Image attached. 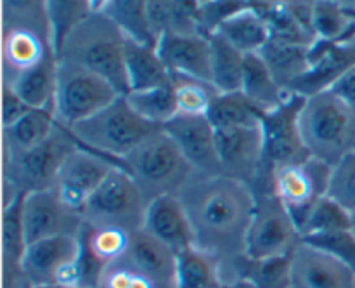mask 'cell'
I'll return each instance as SVG.
<instances>
[{"mask_svg": "<svg viewBox=\"0 0 355 288\" xmlns=\"http://www.w3.org/2000/svg\"><path fill=\"white\" fill-rule=\"evenodd\" d=\"M194 235V246L217 257L227 283L232 262L245 255L255 194L248 184L225 176L193 172L179 191Z\"/></svg>", "mask_w": 355, "mask_h": 288, "instance_id": "cell-1", "label": "cell"}, {"mask_svg": "<svg viewBox=\"0 0 355 288\" xmlns=\"http://www.w3.org/2000/svg\"><path fill=\"white\" fill-rule=\"evenodd\" d=\"M2 83L10 85L19 76L58 58L52 44L47 7L40 0L2 2Z\"/></svg>", "mask_w": 355, "mask_h": 288, "instance_id": "cell-2", "label": "cell"}, {"mask_svg": "<svg viewBox=\"0 0 355 288\" xmlns=\"http://www.w3.org/2000/svg\"><path fill=\"white\" fill-rule=\"evenodd\" d=\"M125 44L127 38L120 28L99 9V2H94V10L66 38L58 59L83 66L127 96Z\"/></svg>", "mask_w": 355, "mask_h": 288, "instance_id": "cell-3", "label": "cell"}, {"mask_svg": "<svg viewBox=\"0 0 355 288\" xmlns=\"http://www.w3.org/2000/svg\"><path fill=\"white\" fill-rule=\"evenodd\" d=\"M298 128L309 155L331 167L355 149V111L333 90L305 99Z\"/></svg>", "mask_w": 355, "mask_h": 288, "instance_id": "cell-4", "label": "cell"}, {"mask_svg": "<svg viewBox=\"0 0 355 288\" xmlns=\"http://www.w3.org/2000/svg\"><path fill=\"white\" fill-rule=\"evenodd\" d=\"M159 130L163 127L149 124L135 113L127 96H118L99 113L69 128L82 148L99 153L118 165L132 149Z\"/></svg>", "mask_w": 355, "mask_h": 288, "instance_id": "cell-5", "label": "cell"}, {"mask_svg": "<svg viewBox=\"0 0 355 288\" xmlns=\"http://www.w3.org/2000/svg\"><path fill=\"white\" fill-rule=\"evenodd\" d=\"M120 165L135 180L148 203L166 194L177 196L194 172L179 146L165 130L144 139L121 160Z\"/></svg>", "mask_w": 355, "mask_h": 288, "instance_id": "cell-6", "label": "cell"}, {"mask_svg": "<svg viewBox=\"0 0 355 288\" xmlns=\"http://www.w3.org/2000/svg\"><path fill=\"white\" fill-rule=\"evenodd\" d=\"M80 146L68 128L58 127L47 141L16 156L3 158V205L19 194L52 189L59 169L69 153Z\"/></svg>", "mask_w": 355, "mask_h": 288, "instance_id": "cell-7", "label": "cell"}, {"mask_svg": "<svg viewBox=\"0 0 355 288\" xmlns=\"http://www.w3.org/2000/svg\"><path fill=\"white\" fill-rule=\"evenodd\" d=\"M118 92L110 82L71 61L58 59L54 113L61 127L73 128L113 103Z\"/></svg>", "mask_w": 355, "mask_h": 288, "instance_id": "cell-8", "label": "cell"}, {"mask_svg": "<svg viewBox=\"0 0 355 288\" xmlns=\"http://www.w3.org/2000/svg\"><path fill=\"white\" fill-rule=\"evenodd\" d=\"M146 208L148 201L135 180L123 167L116 165L87 201L82 217L85 224L96 228L114 226L137 232L144 224Z\"/></svg>", "mask_w": 355, "mask_h": 288, "instance_id": "cell-9", "label": "cell"}, {"mask_svg": "<svg viewBox=\"0 0 355 288\" xmlns=\"http://www.w3.org/2000/svg\"><path fill=\"white\" fill-rule=\"evenodd\" d=\"M300 242L297 224L276 193H257L245 255L250 259L290 255Z\"/></svg>", "mask_w": 355, "mask_h": 288, "instance_id": "cell-10", "label": "cell"}, {"mask_svg": "<svg viewBox=\"0 0 355 288\" xmlns=\"http://www.w3.org/2000/svg\"><path fill=\"white\" fill-rule=\"evenodd\" d=\"M333 167L315 158L288 163L274 169V193L293 217L297 229L304 224L311 208L328 196Z\"/></svg>", "mask_w": 355, "mask_h": 288, "instance_id": "cell-11", "label": "cell"}, {"mask_svg": "<svg viewBox=\"0 0 355 288\" xmlns=\"http://www.w3.org/2000/svg\"><path fill=\"white\" fill-rule=\"evenodd\" d=\"M304 104L305 97L290 94L276 110L262 113L260 121H262L263 142H266L263 169L274 172L276 167L311 158L298 128V117Z\"/></svg>", "mask_w": 355, "mask_h": 288, "instance_id": "cell-12", "label": "cell"}, {"mask_svg": "<svg viewBox=\"0 0 355 288\" xmlns=\"http://www.w3.org/2000/svg\"><path fill=\"white\" fill-rule=\"evenodd\" d=\"M21 219L28 245L55 236H78L85 224L82 212L68 207L54 189L24 194Z\"/></svg>", "mask_w": 355, "mask_h": 288, "instance_id": "cell-13", "label": "cell"}, {"mask_svg": "<svg viewBox=\"0 0 355 288\" xmlns=\"http://www.w3.org/2000/svg\"><path fill=\"white\" fill-rule=\"evenodd\" d=\"M116 165L113 160L78 146L62 162L52 189L68 207L82 212L90 196Z\"/></svg>", "mask_w": 355, "mask_h": 288, "instance_id": "cell-14", "label": "cell"}, {"mask_svg": "<svg viewBox=\"0 0 355 288\" xmlns=\"http://www.w3.org/2000/svg\"><path fill=\"white\" fill-rule=\"evenodd\" d=\"M222 176L241 180L250 187L259 179L266 158L262 121L255 127L215 132Z\"/></svg>", "mask_w": 355, "mask_h": 288, "instance_id": "cell-15", "label": "cell"}, {"mask_svg": "<svg viewBox=\"0 0 355 288\" xmlns=\"http://www.w3.org/2000/svg\"><path fill=\"white\" fill-rule=\"evenodd\" d=\"M311 65L309 69L291 85L288 94L312 97L315 94L331 90L340 78L355 68V40L352 42H324L315 40L309 51Z\"/></svg>", "mask_w": 355, "mask_h": 288, "instance_id": "cell-16", "label": "cell"}, {"mask_svg": "<svg viewBox=\"0 0 355 288\" xmlns=\"http://www.w3.org/2000/svg\"><path fill=\"white\" fill-rule=\"evenodd\" d=\"M163 130L179 146L180 153L194 172L203 176H222L217 137L208 117L177 115L163 127Z\"/></svg>", "mask_w": 355, "mask_h": 288, "instance_id": "cell-17", "label": "cell"}, {"mask_svg": "<svg viewBox=\"0 0 355 288\" xmlns=\"http://www.w3.org/2000/svg\"><path fill=\"white\" fill-rule=\"evenodd\" d=\"M291 288H355V271L300 242L291 252Z\"/></svg>", "mask_w": 355, "mask_h": 288, "instance_id": "cell-18", "label": "cell"}, {"mask_svg": "<svg viewBox=\"0 0 355 288\" xmlns=\"http://www.w3.org/2000/svg\"><path fill=\"white\" fill-rule=\"evenodd\" d=\"M156 51L170 73L211 83V45L207 35H163Z\"/></svg>", "mask_w": 355, "mask_h": 288, "instance_id": "cell-19", "label": "cell"}, {"mask_svg": "<svg viewBox=\"0 0 355 288\" xmlns=\"http://www.w3.org/2000/svg\"><path fill=\"white\" fill-rule=\"evenodd\" d=\"M80 252L78 236H55L26 246L23 257V274L30 287L51 288L58 274Z\"/></svg>", "mask_w": 355, "mask_h": 288, "instance_id": "cell-20", "label": "cell"}, {"mask_svg": "<svg viewBox=\"0 0 355 288\" xmlns=\"http://www.w3.org/2000/svg\"><path fill=\"white\" fill-rule=\"evenodd\" d=\"M142 229L175 253L194 245L193 228L175 194H166L149 201Z\"/></svg>", "mask_w": 355, "mask_h": 288, "instance_id": "cell-21", "label": "cell"}, {"mask_svg": "<svg viewBox=\"0 0 355 288\" xmlns=\"http://www.w3.org/2000/svg\"><path fill=\"white\" fill-rule=\"evenodd\" d=\"M24 194H19L3 205L2 210V274L3 288H30L23 274V257L26 252V238H24L23 208Z\"/></svg>", "mask_w": 355, "mask_h": 288, "instance_id": "cell-22", "label": "cell"}, {"mask_svg": "<svg viewBox=\"0 0 355 288\" xmlns=\"http://www.w3.org/2000/svg\"><path fill=\"white\" fill-rule=\"evenodd\" d=\"M215 33L224 37L245 56L259 54L270 40L269 24L260 10L259 2H246L243 9L225 19Z\"/></svg>", "mask_w": 355, "mask_h": 288, "instance_id": "cell-23", "label": "cell"}, {"mask_svg": "<svg viewBox=\"0 0 355 288\" xmlns=\"http://www.w3.org/2000/svg\"><path fill=\"white\" fill-rule=\"evenodd\" d=\"M127 259L141 273L148 274L153 280L166 288H175V260L177 253L151 235L139 229L132 236V245Z\"/></svg>", "mask_w": 355, "mask_h": 288, "instance_id": "cell-24", "label": "cell"}, {"mask_svg": "<svg viewBox=\"0 0 355 288\" xmlns=\"http://www.w3.org/2000/svg\"><path fill=\"white\" fill-rule=\"evenodd\" d=\"M125 71L128 94L144 92L172 83V75L158 56L156 47L137 44L128 38L125 44Z\"/></svg>", "mask_w": 355, "mask_h": 288, "instance_id": "cell-25", "label": "cell"}, {"mask_svg": "<svg viewBox=\"0 0 355 288\" xmlns=\"http://www.w3.org/2000/svg\"><path fill=\"white\" fill-rule=\"evenodd\" d=\"M55 127H58V120H55L54 106L45 108V110H31L14 125L2 128L3 158L37 148L38 144L51 137Z\"/></svg>", "mask_w": 355, "mask_h": 288, "instance_id": "cell-26", "label": "cell"}, {"mask_svg": "<svg viewBox=\"0 0 355 288\" xmlns=\"http://www.w3.org/2000/svg\"><path fill=\"white\" fill-rule=\"evenodd\" d=\"M236 280L246 281L253 288H291V253L269 259L241 255L232 262L227 283Z\"/></svg>", "mask_w": 355, "mask_h": 288, "instance_id": "cell-27", "label": "cell"}, {"mask_svg": "<svg viewBox=\"0 0 355 288\" xmlns=\"http://www.w3.org/2000/svg\"><path fill=\"white\" fill-rule=\"evenodd\" d=\"M222 264L211 253L189 246L177 253L175 288H222Z\"/></svg>", "mask_w": 355, "mask_h": 288, "instance_id": "cell-28", "label": "cell"}, {"mask_svg": "<svg viewBox=\"0 0 355 288\" xmlns=\"http://www.w3.org/2000/svg\"><path fill=\"white\" fill-rule=\"evenodd\" d=\"M198 3L186 0H148V16L156 40L163 35H196Z\"/></svg>", "mask_w": 355, "mask_h": 288, "instance_id": "cell-29", "label": "cell"}, {"mask_svg": "<svg viewBox=\"0 0 355 288\" xmlns=\"http://www.w3.org/2000/svg\"><path fill=\"white\" fill-rule=\"evenodd\" d=\"M309 51L311 47L307 45L286 44V42L270 38L266 47L259 52V56L263 59L281 89L284 92H290L291 85L309 69V65H311Z\"/></svg>", "mask_w": 355, "mask_h": 288, "instance_id": "cell-30", "label": "cell"}, {"mask_svg": "<svg viewBox=\"0 0 355 288\" xmlns=\"http://www.w3.org/2000/svg\"><path fill=\"white\" fill-rule=\"evenodd\" d=\"M312 31L315 40L336 44L355 40V2L314 0Z\"/></svg>", "mask_w": 355, "mask_h": 288, "instance_id": "cell-31", "label": "cell"}, {"mask_svg": "<svg viewBox=\"0 0 355 288\" xmlns=\"http://www.w3.org/2000/svg\"><path fill=\"white\" fill-rule=\"evenodd\" d=\"M241 92L260 113L276 110L290 96L274 80L272 73L269 71L259 54L245 56V75H243Z\"/></svg>", "mask_w": 355, "mask_h": 288, "instance_id": "cell-32", "label": "cell"}, {"mask_svg": "<svg viewBox=\"0 0 355 288\" xmlns=\"http://www.w3.org/2000/svg\"><path fill=\"white\" fill-rule=\"evenodd\" d=\"M99 9L120 28L125 38L156 47L148 16V0H99Z\"/></svg>", "mask_w": 355, "mask_h": 288, "instance_id": "cell-33", "label": "cell"}, {"mask_svg": "<svg viewBox=\"0 0 355 288\" xmlns=\"http://www.w3.org/2000/svg\"><path fill=\"white\" fill-rule=\"evenodd\" d=\"M211 85L218 94L241 92L245 75V54L232 47L218 33L210 35Z\"/></svg>", "mask_w": 355, "mask_h": 288, "instance_id": "cell-34", "label": "cell"}, {"mask_svg": "<svg viewBox=\"0 0 355 288\" xmlns=\"http://www.w3.org/2000/svg\"><path fill=\"white\" fill-rule=\"evenodd\" d=\"M207 117L215 132H225L260 125L262 113L246 99L245 94L232 92L218 94Z\"/></svg>", "mask_w": 355, "mask_h": 288, "instance_id": "cell-35", "label": "cell"}, {"mask_svg": "<svg viewBox=\"0 0 355 288\" xmlns=\"http://www.w3.org/2000/svg\"><path fill=\"white\" fill-rule=\"evenodd\" d=\"M55 76H58V58L24 73L9 87L31 110H45L54 106Z\"/></svg>", "mask_w": 355, "mask_h": 288, "instance_id": "cell-36", "label": "cell"}, {"mask_svg": "<svg viewBox=\"0 0 355 288\" xmlns=\"http://www.w3.org/2000/svg\"><path fill=\"white\" fill-rule=\"evenodd\" d=\"M134 232L114 226H89L83 224L80 238L85 242L87 248L104 266L118 262L128 255Z\"/></svg>", "mask_w": 355, "mask_h": 288, "instance_id": "cell-37", "label": "cell"}, {"mask_svg": "<svg viewBox=\"0 0 355 288\" xmlns=\"http://www.w3.org/2000/svg\"><path fill=\"white\" fill-rule=\"evenodd\" d=\"M127 99L139 117L158 127H165L179 115L173 83L144 92H130L127 94Z\"/></svg>", "mask_w": 355, "mask_h": 288, "instance_id": "cell-38", "label": "cell"}, {"mask_svg": "<svg viewBox=\"0 0 355 288\" xmlns=\"http://www.w3.org/2000/svg\"><path fill=\"white\" fill-rule=\"evenodd\" d=\"M49 23L55 56L71 31L94 10V0H47Z\"/></svg>", "mask_w": 355, "mask_h": 288, "instance_id": "cell-39", "label": "cell"}, {"mask_svg": "<svg viewBox=\"0 0 355 288\" xmlns=\"http://www.w3.org/2000/svg\"><path fill=\"white\" fill-rule=\"evenodd\" d=\"M170 75H172L173 89H175L179 115L207 117L215 97L218 96L217 89L211 83L203 82V80L175 75V73H170Z\"/></svg>", "mask_w": 355, "mask_h": 288, "instance_id": "cell-40", "label": "cell"}, {"mask_svg": "<svg viewBox=\"0 0 355 288\" xmlns=\"http://www.w3.org/2000/svg\"><path fill=\"white\" fill-rule=\"evenodd\" d=\"M260 10L269 24L270 38L286 44L307 45L311 47L315 38L298 23L297 17L288 9L286 2H259Z\"/></svg>", "mask_w": 355, "mask_h": 288, "instance_id": "cell-41", "label": "cell"}, {"mask_svg": "<svg viewBox=\"0 0 355 288\" xmlns=\"http://www.w3.org/2000/svg\"><path fill=\"white\" fill-rule=\"evenodd\" d=\"M343 229H352V214L336 203L333 198L324 196L311 208L298 232L302 238H307V236L326 235Z\"/></svg>", "mask_w": 355, "mask_h": 288, "instance_id": "cell-42", "label": "cell"}, {"mask_svg": "<svg viewBox=\"0 0 355 288\" xmlns=\"http://www.w3.org/2000/svg\"><path fill=\"white\" fill-rule=\"evenodd\" d=\"M328 196L350 214L355 212V149L333 167Z\"/></svg>", "mask_w": 355, "mask_h": 288, "instance_id": "cell-43", "label": "cell"}, {"mask_svg": "<svg viewBox=\"0 0 355 288\" xmlns=\"http://www.w3.org/2000/svg\"><path fill=\"white\" fill-rule=\"evenodd\" d=\"M302 242L322 250V252L335 257L340 262H343L350 269L355 271V232L352 229L307 236V238H302Z\"/></svg>", "mask_w": 355, "mask_h": 288, "instance_id": "cell-44", "label": "cell"}, {"mask_svg": "<svg viewBox=\"0 0 355 288\" xmlns=\"http://www.w3.org/2000/svg\"><path fill=\"white\" fill-rule=\"evenodd\" d=\"M246 6V2H234V0H224V2H200L198 3V21H200V31L207 37L215 33L218 26Z\"/></svg>", "mask_w": 355, "mask_h": 288, "instance_id": "cell-45", "label": "cell"}, {"mask_svg": "<svg viewBox=\"0 0 355 288\" xmlns=\"http://www.w3.org/2000/svg\"><path fill=\"white\" fill-rule=\"evenodd\" d=\"M30 111L31 108L9 85L2 83V128L14 125Z\"/></svg>", "mask_w": 355, "mask_h": 288, "instance_id": "cell-46", "label": "cell"}, {"mask_svg": "<svg viewBox=\"0 0 355 288\" xmlns=\"http://www.w3.org/2000/svg\"><path fill=\"white\" fill-rule=\"evenodd\" d=\"M331 90L355 111V68L340 78Z\"/></svg>", "mask_w": 355, "mask_h": 288, "instance_id": "cell-47", "label": "cell"}, {"mask_svg": "<svg viewBox=\"0 0 355 288\" xmlns=\"http://www.w3.org/2000/svg\"><path fill=\"white\" fill-rule=\"evenodd\" d=\"M222 288H253V287L250 283H246V281L236 280V281H231V283H225Z\"/></svg>", "mask_w": 355, "mask_h": 288, "instance_id": "cell-48", "label": "cell"}, {"mask_svg": "<svg viewBox=\"0 0 355 288\" xmlns=\"http://www.w3.org/2000/svg\"><path fill=\"white\" fill-rule=\"evenodd\" d=\"M352 231L355 232V212L352 214Z\"/></svg>", "mask_w": 355, "mask_h": 288, "instance_id": "cell-49", "label": "cell"}, {"mask_svg": "<svg viewBox=\"0 0 355 288\" xmlns=\"http://www.w3.org/2000/svg\"><path fill=\"white\" fill-rule=\"evenodd\" d=\"M51 288H68V287H51Z\"/></svg>", "mask_w": 355, "mask_h": 288, "instance_id": "cell-50", "label": "cell"}, {"mask_svg": "<svg viewBox=\"0 0 355 288\" xmlns=\"http://www.w3.org/2000/svg\"><path fill=\"white\" fill-rule=\"evenodd\" d=\"M30 288H44V287H30Z\"/></svg>", "mask_w": 355, "mask_h": 288, "instance_id": "cell-51", "label": "cell"}]
</instances>
